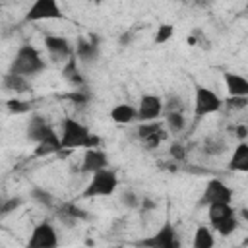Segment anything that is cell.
Returning a JSON list of instances; mask_svg holds the SVG:
<instances>
[{
	"label": "cell",
	"instance_id": "cell-1",
	"mask_svg": "<svg viewBox=\"0 0 248 248\" xmlns=\"http://www.w3.org/2000/svg\"><path fill=\"white\" fill-rule=\"evenodd\" d=\"M101 138L91 134L89 128L76 118H62V134H60V145L62 149H78V147H99Z\"/></svg>",
	"mask_w": 248,
	"mask_h": 248
},
{
	"label": "cell",
	"instance_id": "cell-2",
	"mask_svg": "<svg viewBox=\"0 0 248 248\" xmlns=\"http://www.w3.org/2000/svg\"><path fill=\"white\" fill-rule=\"evenodd\" d=\"M45 68H46L45 58H43L41 52H39L33 45H29V43H23V45L16 50V56H14L12 62H10V72L19 74V76H25V78H33V76L41 74Z\"/></svg>",
	"mask_w": 248,
	"mask_h": 248
},
{
	"label": "cell",
	"instance_id": "cell-3",
	"mask_svg": "<svg viewBox=\"0 0 248 248\" xmlns=\"http://www.w3.org/2000/svg\"><path fill=\"white\" fill-rule=\"evenodd\" d=\"M27 140L35 141L37 145H48L52 147L56 153L62 151V145H60V136L54 132V128L48 124V120L41 114H33L27 122Z\"/></svg>",
	"mask_w": 248,
	"mask_h": 248
},
{
	"label": "cell",
	"instance_id": "cell-4",
	"mask_svg": "<svg viewBox=\"0 0 248 248\" xmlns=\"http://www.w3.org/2000/svg\"><path fill=\"white\" fill-rule=\"evenodd\" d=\"M207 217H209V225L215 232H219L221 236H229L236 231L238 227V217L236 211L231 207V203H213L207 205Z\"/></svg>",
	"mask_w": 248,
	"mask_h": 248
},
{
	"label": "cell",
	"instance_id": "cell-5",
	"mask_svg": "<svg viewBox=\"0 0 248 248\" xmlns=\"http://www.w3.org/2000/svg\"><path fill=\"white\" fill-rule=\"evenodd\" d=\"M118 188V176L114 170L101 169L97 172L91 174V180L87 182V186L83 188V198H99V196H112Z\"/></svg>",
	"mask_w": 248,
	"mask_h": 248
},
{
	"label": "cell",
	"instance_id": "cell-6",
	"mask_svg": "<svg viewBox=\"0 0 248 248\" xmlns=\"http://www.w3.org/2000/svg\"><path fill=\"white\" fill-rule=\"evenodd\" d=\"M223 101L213 89L205 87V85H196L194 89V114L196 118H203L209 116L213 112H219L223 108Z\"/></svg>",
	"mask_w": 248,
	"mask_h": 248
},
{
	"label": "cell",
	"instance_id": "cell-7",
	"mask_svg": "<svg viewBox=\"0 0 248 248\" xmlns=\"http://www.w3.org/2000/svg\"><path fill=\"white\" fill-rule=\"evenodd\" d=\"M62 17L64 12L58 6V0H35L25 12V21H48Z\"/></svg>",
	"mask_w": 248,
	"mask_h": 248
},
{
	"label": "cell",
	"instance_id": "cell-8",
	"mask_svg": "<svg viewBox=\"0 0 248 248\" xmlns=\"http://www.w3.org/2000/svg\"><path fill=\"white\" fill-rule=\"evenodd\" d=\"M45 48L50 60L58 64H66L76 54V46H72V43L62 35H45Z\"/></svg>",
	"mask_w": 248,
	"mask_h": 248
},
{
	"label": "cell",
	"instance_id": "cell-9",
	"mask_svg": "<svg viewBox=\"0 0 248 248\" xmlns=\"http://www.w3.org/2000/svg\"><path fill=\"white\" fill-rule=\"evenodd\" d=\"M231 200H232V190L223 180L211 178L205 184V188L200 196V205L207 207V205H213V203H231Z\"/></svg>",
	"mask_w": 248,
	"mask_h": 248
},
{
	"label": "cell",
	"instance_id": "cell-10",
	"mask_svg": "<svg viewBox=\"0 0 248 248\" xmlns=\"http://www.w3.org/2000/svg\"><path fill=\"white\" fill-rule=\"evenodd\" d=\"M29 248H54L58 246V232L52 227L50 221H41L39 225L33 227L31 236L27 240Z\"/></svg>",
	"mask_w": 248,
	"mask_h": 248
},
{
	"label": "cell",
	"instance_id": "cell-11",
	"mask_svg": "<svg viewBox=\"0 0 248 248\" xmlns=\"http://www.w3.org/2000/svg\"><path fill=\"white\" fill-rule=\"evenodd\" d=\"M165 110V103L159 95L145 93L140 99L138 105V122H149V120H159V116Z\"/></svg>",
	"mask_w": 248,
	"mask_h": 248
},
{
	"label": "cell",
	"instance_id": "cell-12",
	"mask_svg": "<svg viewBox=\"0 0 248 248\" xmlns=\"http://www.w3.org/2000/svg\"><path fill=\"white\" fill-rule=\"evenodd\" d=\"M140 244L141 246H151V248H178L180 246V240L176 238L174 225L167 221L153 236L140 240Z\"/></svg>",
	"mask_w": 248,
	"mask_h": 248
},
{
	"label": "cell",
	"instance_id": "cell-13",
	"mask_svg": "<svg viewBox=\"0 0 248 248\" xmlns=\"http://www.w3.org/2000/svg\"><path fill=\"white\" fill-rule=\"evenodd\" d=\"M108 167V159H107V153L99 147H87L85 153H83V159H81V172H97L101 169H107Z\"/></svg>",
	"mask_w": 248,
	"mask_h": 248
},
{
	"label": "cell",
	"instance_id": "cell-14",
	"mask_svg": "<svg viewBox=\"0 0 248 248\" xmlns=\"http://www.w3.org/2000/svg\"><path fill=\"white\" fill-rule=\"evenodd\" d=\"M99 52H101V48H99L97 37L91 35L89 39H85V37L78 39V43H76V56H78L79 62L91 64V62H95L99 58Z\"/></svg>",
	"mask_w": 248,
	"mask_h": 248
},
{
	"label": "cell",
	"instance_id": "cell-15",
	"mask_svg": "<svg viewBox=\"0 0 248 248\" xmlns=\"http://www.w3.org/2000/svg\"><path fill=\"white\" fill-rule=\"evenodd\" d=\"M225 89L231 97H248V79L234 72H225Z\"/></svg>",
	"mask_w": 248,
	"mask_h": 248
},
{
	"label": "cell",
	"instance_id": "cell-16",
	"mask_svg": "<svg viewBox=\"0 0 248 248\" xmlns=\"http://www.w3.org/2000/svg\"><path fill=\"white\" fill-rule=\"evenodd\" d=\"M78 219H87V213H85L81 207H78L76 203L68 202V203H62V205L58 207V221H60L62 225L74 227V225L78 223Z\"/></svg>",
	"mask_w": 248,
	"mask_h": 248
},
{
	"label": "cell",
	"instance_id": "cell-17",
	"mask_svg": "<svg viewBox=\"0 0 248 248\" xmlns=\"http://www.w3.org/2000/svg\"><path fill=\"white\" fill-rule=\"evenodd\" d=\"M110 118L116 124H130V122L138 120V107H134L130 103H118L110 108Z\"/></svg>",
	"mask_w": 248,
	"mask_h": 248
},
{
	"label": "cell",
	"instance_id": "cell-18",
	"mask_svg": "<svg viewBox=\"0 0 248 248\" xmlns=\"http://www.w3.org/2000/svg\"><path fill=\"white\" fill-rule=\"evenodd\" d=\"M2 85H4V89L12 91V93H27V91H31V83L27 81V78L19 76V74H14L10 70L4 74Z\"/></svg>",
	"mask_w": 248,
	"mask_h": 248
},
{
	"label": "cell",
	"instance_id": "cell-19",
	"mask_svg": "<svg viewBox=\"0 0 248 248\" xmlns=\"http://www.w3.org/2000/svg\"><path fill=\"white\" fill-rule=\"evenodd\" d=\"M229 169L231 170H236V172H248V143L246 141H240L231 159H229Z\"/></svg>",
	"mask_w": 248,
	"mask_h": 248
},
{
	"label": "cell",
	"instance_id": "cell-20",
	"mask_svg": "<svg viewBox=\"0 0 248 248\" xmlns=\"http://www.w3.org/2000/svg\"><path fill=\"white\" fill-rule=\"evenodd\" d=\"M62 76L72 85H83V76H81V72L78 68V56L76 54L66 64H62Z\"/></svg>",
	"mask_w": 248,
	"mask_h": 248
},
{
	"label": "cell",
	"instance_id": "cell-21",
	"mask_svg": "<svg viewBox=\"0 0 248 248\" xmlns=\"http://www.w3.org/2000/svg\"><path fill=\"white\" fill-rule=\"evenodd\" d=\"M215 244V238H213V232L209 227L205 225H200L194 232V240H192V246L194 248H211Z\"/></svg>",
	"mask_w": 248,
	"mask_h": 248
},
{
	"label": "cell",
	"instance_id": "cell-22",
	"mask_svg": "<svg viewBox=\"0 0 248 248\" xmlns=\"http://www.w3.org/2000/svg\"><path fill=\"white\" fill-rule=\"evenodd\" d=\"M165 122H167V128L172 134H178L186 128V118H184V112H180V110L165 112Z\"/></svg>",
	"mask_w": 248,
	"mask_h": 248
},
{
	"label": "cell",
	"instance_id": "cell-23",
	"mask_svg": "<svg viewBox=\"0 0 248 248\" xmlns=\"http://www.w3.org/2000/svg\"><path fill=\"white\" fill-rule=\"evenodd\" d=\"M202 149L205 155H223L227 151V141L223 138H205Z\"/></svg>",
	"mask_w": 248,
	"mask_h": 248
},
{
	"label": "cell",
	"instance_id": "cell-24",
	"mask_svg": "<svg viewBox=\"0 0 248 248\" xmlns=\"http://www.w3.org/2000/svg\"><path fill=\"white\" fill-rule=\"evenodd\" d=\"M31 198H33V202H37L39 205L54 207V196H52L50 192H46L45 188H33V190H31Z\"/></svg>",
	"mask_w": 248,
	"mask_h": 248
},
{
	"label": "cell",
	"instance_id": "cell-25",
	"mask_svg": "<svg viewBox=\"0 0 248 248\" xmlns=\"http://www.w3.org/2000/svg\"><path fill=\"white\" fill-rule=\"evenodd\" d=\"M163 140H167L165 128L159 130V132H155V134H151V136H147V138H143V140H140V143H141L145 149H157V147L163 143Z\"/></svg>",
	"mask_w": 248,
	"mask_h": 248
},
{
	"label": "cell",
	"instance_id": "cell-26",
	"mask_svg": "<svg viewBox=\"0 0 248 248\" xmlns=\"http://www.w3.org/2000/svg\"><path fill=\"white\" fill-rule=\"evenodd\" d=\"M174 35V27L170 23H161L159 29L155 31V43L157 45H165L167 41H170Z\"/></svg>",
	"mask_w": 248,
	"mask_h": 248
},
{
	"label": "cell",
	"instance_id": "cell-27",
	"mask_svg": "<svg viewBox=\"0 0 248 248\" xmlns=\"http://www.w3.org/2000/svg\"><path fill=\"white\" fill-rule=\"evenodd\" d=\"M6 107H8V112H12V114H21L31 108V105L21 99H10V101H6Z\"/></svg>",
	"mask_w": 248,
	"mask_h": 248
},
{
	"label": "cell",
	"instance_id": "cell-28",
	"mask_svg": "<svg viewBox=\"0 0 248 248\" xmlns=\"http://www.w3.org/2000/svg\"><path fill=\"white\" fill-rule=\"evenodd\" d=\"M184 108H186V105H184V101H182L178 95H169L167 101H165V110H163V114H165V112H170V110H180V112H184Z\"/></svg>",
	"mask_w": 248,
	"mask_h": 248
},
{
	"label": "cell",
	"instance_id": "cell-29",
	"mask_svg": "<svg viewBox=\"0 0 248 248\" xmlns=\"http://www.w3.org/2000/svg\"><path fill=\"white\" fill-rule=\"evenodd\" d=\"M223 107H227V108H231V110H242V108H246L248 107V97H227L225 101H223Z\"/></svg>",
	"mask_w": 248,
	"mask_h": 248
},
{
	"label": "cell",
	"instance_id": "cell-30",
	"mask_svg": "<svg viewBox=\"0 0 248 248\" xmlns=\"http://www.w3.org/2000/svg\"><path fill=\"white\" fill-rule=\"evenodd\" d=\"M169 155L174 161H184L186 159V145L180 143V141H172L170 143V149H169Z\"/></svg>",
	"mask_w": 248,
	"mask_h": 248
},
{
	"label": "cell",
	"instance_id": "cell-31",
	"mask_svg": "<svg viewBox=\"0 0 248 248\" xmlns=\"http://www.w3.org/2000/svg\"><path fill=\"white\" fill-rule=\"evenodd\" d=\"M120 200H122V203H124L126 207H132V209H134V207H140V203H141V200H140L132 190H124Z\"/></svg>",
	"mask_w": 248,
	"mask_h": 248
},
{
	"label": "cell",
	"instance_id": "cell-32",
	"mask_svg": "<svg viewBox=\"0 0 248 248\" xmlns=\"http://www.w3.org/2000/svg\"><path fill=\"white\" fill-rule=\"evenodd\" d=\"M21 205V198H12V200H6L2 202V207H0V215H8L10 211H14L16 207Z\"/></svg>",
	"mask_w": 248,
	"mask_h": 248
},
{
	"label": "cell",
	"instance_id": "cell-33",
	"mask_svg": "<svg viewBox=\"0 0 248 248\" xmlns=\"http://www.w3.org/2000/svg\"><path fill=\"white\" fill-rule=\"evenodd\" d=\"M64 99H70L72 103H87V101H89V95H87V93H81V91H79V93L76 91V93L64 95Z\"/></svg>",
	"mask_w": 248,
	"mask_h": 248
},
{
	"label": "cell",
	"instance_id": "cell-34",
	"mask_svg": "<svg viewBox=\"0 0 248 248\" xmlns=\"http://www.w3.org/2000/svg\"><path fill=\"white\" fill-rule=\"evenodd\" d=\"M234 134H236V138L242 141V140L248 136V124H246V126H236V128H234Z\"/></svg>",
	"mask_w": 248,
	"mask_h": 248
},
{
	"label": "cell",
	"instance_id": "cell-35",
	"mask_svg": "<svg viewBox=\"0 0 248 248\" xmlns=\"http://www.w3.org/2000/svg\"><path fill=\"white\" fill-rule=\"evenodd\" d=\"M140 207L141 209H155V202H151L149 198H143L141 203H140Z\"/></svg>",
	"mask_w": 248,
	"mask_h": 248
},
{
	"label": "cell",
	"instance_id": "cell-36",
	"mask_svg": "<svg viewBox=\"0 0 248 248\" xmlns=\"http://www.w3.org/2000/svg\"><path fill=\"white\" fill-rule=\"evenodd\" d=\"M188 2H192V4H196V6H207L209 0H188Z\"/></svg>",
	"mask_w": 248,
	"mask_h": 248
},
{
	"label": "cell",
	"instance_id": "cell-37",
	"mask_svg": "<svg viewBox=\"0 0 248 248\" xmlns=\"http://www.w3.org/2000/svg\"><path fill=\"white\" fill-rule=\"evenodd\" d=\"M246 10H248V0H246Z\"/></svg>",
	"mask_w": 248,
	"mask_h": 248
}]
</instances>
